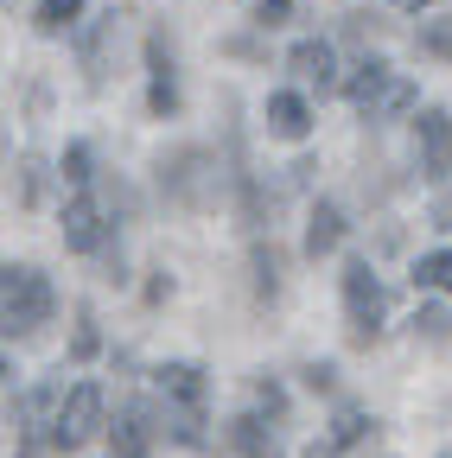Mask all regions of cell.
Masks as SVG:
<instances>
[{
    "label": "cell",
    "mask_w": 452,
    "mask_h": 458,
    "mask_svg": "<svg viewBox=\"0 0 452 458\" xmlns=\"http://www.w3.org/2000/svg\"><path fill=\"white\" fill-rule=\"evenodd\" d=\"M51 312H58V293L38 267H0V318H7V337H32Z\"/></svg>",
    "instance_id": "6da1fadb"
},
{
    "label": "cell",
    "mask_w": 452,
    "mask_h": 458,
    "mask_svg": "<svg viewBox=\"0 0 452 458\" xmlns=\"http://www.w3.org/2000/svg\"><path fill=\"white\" fill-rule=\"evenodd\" d=\"M217 153L204 147H179V153H166L159 159V191L173 198L179 210H210L217 204Z\"/></svg>",
    "instance_id": "7a4b0ae2"
},
{
    "label": "cell",
    "mask_w": 452,
    "mask_h": 458,
    "mask_svg": "<svg viewBox=\"0 0 452 458\" xmlns=\"http://www.w3.org/2000/svg\"><path fill=\"white\" fill-rule=\"evenodd\" d=\"M414 134H421V172L433 185V229H452V114L427 108Z\"/></svg>",
    "instance_id": "3957f363"
},
{
    "label": "cell",
    "mask_w": 452,
    "mask_h": 458,
    "mask_svg": "<svg viewBox=\"0 0 452 458\" xmlns=\"http://www.w3.org/2000/svg\"><path fill=\"white\" fill-rule=\"evenodd\" d=\"M337 286H345V318H351V344H370L382 331V280L370 274V261H345V274H337Z\"/></svg>",
    "instance_id": "277c9868"
},
{
    "label": "cell",
    "mask_w": 452,
    "mask_h": 458,
    "mask_svg": "<svg viewBox=\"0 0 452 458\" xmlns=\"http://www.w3.org/2000/svg\"><path fill=\"white\" fill-rule=\"evenodd\" d=\"M153 382H159V394H166V401H179L173 439L204 445V433H198V414H204V369H198V363H166V369H153Z\"/></svg>",
    "instance_id": "5b68a950"
},
{
    "label": "cell",
    "mask_w": 452,
    "mask_h": 458,
    "mask_svg": "<svg viewBox=\"0 0 452 458\" xmlns=\"http://www.w3.org/2000/svg\"><path fill=\"white\" fill-rule=\"evenodd\" d=\"M102 408H108L102 382H77V388L64 394V414H58V452H77V445H90V439L102 433Z\"/></svg>",
    "instance_id": "8992f818"
},
{
    "label": "cell",
    "mask_w": 452,
    "mask_h": 458,
    "mask_svg": "<svg viewBox=\"0 0 452 458\" xmlns=\"http://www.w3.org/2000/svg\"><path fill=\"white\" fill-rule=\"evenodd\" d=\"M64 249H77V255H102L108 249V216H102V204L90 191H77L64 204Z\"/></svg>",
    "instance_id": "52a82bcc"
},
{
    "label": "cell",
    "mask_w": 452,
    "mask_h": 458,
    "mask_svg": "<svg viewBox=\"0 0 452 458\" xmlns=\"http://www.w3.org/2000/svg\"><path fill=\"white\" fill-rule=\"evenodd\" d=\"M287 71H294L300 83H312V89H331V83H337V57H331L325 38H300V45L287 51Z\"/></svg>",
    "instance_id": "ba28073f"
},
{
    "label": "cell",
    "mask_w": 452,
    "mask_h": 458,
    "mask_svg": "<svg viewBox=\"0 0 452 458\" xmlns=\"http://www.w3.org/2000/svg\"><path fill=\"white\" fill-rule=\"evenodd\" d=\"M268 134H274V140H306V134H312V108H306V96H294V89L268 96Z\"/></svg>",
    "instance_id": "9c48e42d"
},
{
    "label": "cell",
    "mask_w": 452,
    "mask_h": 458,
    "mask_svg": "<svg viewBox=\"0 0 452 458\" xmlns=\"http://www.w3.org/2000/svg\"><path fill=\"white\" fill-rule=\"evenodd\" d=\"M414 102H421L414 77H402V71H388V83H382V89H376V96H370V102H363L357 114H363V122H395V114H408Z\"/></svg>",
    "instance_id": "30bf717a"
},
{
    "label": "cell",
    "mask_w": 452,
    "mask_h": 458,
    "mask_svg": "<svg viewBox=\"0 0 452 458\" xmlns=\"http://www.w3.org/2000/svg\"><path fill=\"white\" fill-rule=\"evenodd\" d=\"M223 452H230V458H280L274 452V433L255 414H236L230 427H223Z\"/></svg>",
    "instance_id": "8fae6325"
},
{
    "label": "cell",
    "mask_w": 452,
    "mask_h": 458,
    "mask_svg": "<svg viewBox=\"0 0 452 458\" xmlns=\"http://www.w3.org/2000/svg\"><path fill=\"white\" fill-rule=\"evenodd\" d=\"M337 242H345V210L337 204H312V223H306V255H331Z\"/></svg>",
    "instance_id": "7c38bea8"
},
{
    "label": "cell",
    "mask_w": 452,
    "mask_h": 458,
    "mask_svg": "<svg viewBox=\"0 0 452 458\" xmlns=\"http://www.w3.org/2000/svg\"><path fill=\"white\" fill-rule=\"evenodd\" d=\"M108 433H115V452H122V458H147V439H153L159 427H153L147 408H122V420L108 427Z\"/></svg>",
    "instance_id": "4fadbf2b"
},
{
    "label": "cell",
    "mask_w": 452,
    "mask_h": 458,
    "mask_svg": "<svg viewBox=\"0 0 452 458\" xmlns=\"http://www.w3.org/2000/svg\"><path fill=\"white\" fill-rule=\"evenodd\" d=\"M414 286H427V293H452V249H427L414 261Z\"/></svg>",
    "instance_id": "5bb4252c"
},
{
    "label": "cell",
    "mask_w": 452,
    "mask_h": 458,
    "mask_svg": "<svg viewBox=\"0 0 452 458\" xmlns=\"http://www.w3.org/2000/svg\"><path fill=\"white\" fill-rule=\"evenodd\" d=\"M363 439H370V414L345 401V408H337V420H331V452H351V445H363Z\"/></svg>",
    "instance_id": "9a60e30c"
},
{
    "label": "cell",
    "mask_w": 452,
    "mask_h": 458,
    "mask_svg": "<svg viewBox=\"0 0 452 458\" xmlns=\"http://www.w3.org/2000/svg\"><path fill=\"white\" fill-rule=\"evenodd\" d=\"M108 32H115V13L96 20V26L83 32V77H90V83H102V77H108V71H102V45H108Z\"/></svg>",
    "instance_id": "2e32d148"
},
{
    "label": "cell",
    "mask_w": 452,
    "mask_h": 458,
    "mask_svg": "<svg viewBox=\"0 0 452 458\" xmlns=\"http://www.w3.org/2000/svg\"><path fill=\"white\" fill-rule=\"evenodd\" d=\"M77 13H83V0H38V32H71L77 26Z\"/></svg>",
    "instance_id": "e0dca14e"
},
{
    "label": "cell",
    "mask_w": 452,
    "mask_h": 458,
    "mask_svg": "<svg viewBox=\"0 0 452 458\" xmlns=\"http://www.w3.org/2000/svg\"><path fill=\"white\" fill-rule=\"evenodd\" d=\"M255 293H261V300L280 293V261H274V249H255Z\"/></svg>",
    "instance_id": "ac0fdd59"
},
{
    "label": "cell",
    "mask_w": 452,
    "mask_h": 458,
    "mask_svg": "<svg viewBox=\"0 0 452 458\" xmlns=\"http://www.w3.org/2000/svg\"><path fill=\"white\" fill-rule=\"evenodd\" d=\"M421 51H433V57H452V26H446V20L421 26Z\"/></svg>",
    "instance_id": "d6986e66"
},
{
    "label": "cell",
    "mask_w": 452,
    "mask_h": 458,
    "mask_svg": "<svg viewBox=\"0 0 452 458\" xmlns=\"http://www.w3.org/2000/svg\"><path fill=\"white\" fill-rule=\"evenodd\" d=\"M64 179H71V185H90V147H83V140L64 147Z\"/></svg>",
    "instance_id": "ffe728a7"
},
{
    "label": "cell",
    "mask_w": 452,
    "mask_h": 458,
    "mask_svg": "<svg viewBox=\"0 0 452 458\" xmlns=\"http://www.w3.org/2000/svg\"><path fill=\"white\" fill-rule=\"evenodd\" d=\"M414 331H427V337H452V312L427 306V312H414Z\"/></svg>",
    "instance_id": "44dd1931"
},
{
    "label": "cell",
    "mask_w": 452,
    "mask_h": 458,
    "mask_svg": "<svg viewBox=\"0 0 452 458\" xmlns=\"http://www.w3.org/2000/svg\"><path fill=\"white\" fill-rule=\"evenodd\" d=\"M96 344H102V337H96V325L83 318V325H77V344H71V357H77V363H90V357H96Z\"/></svg>",
    "instance_id": "7402d4cb"
},
{
    "label": "cell",
    "mask_w": 452,
    "mask_h": 458,
    "mask_svg": "<svg viewBox=\"0 0 452 458\" xmlns=\"http://www.w3.org/2000/svg\"><path fill=\"white\" fill-rule=\"evenodd\" d=\"M255 13H261V26H280L294 13V0H255Z\"/></svg>",
    "instance_id": "603a6c76"
},
{
    "label": "cell",
    "mask_w": 452,
    "mask_h": 458,
    "mask_svg": "<svg viewBox=\"0 0 452 458\" xmlns=\"http://www.w3.org/2000/svg\"><path fill=\"white\" fill-rule=\"evenodd\" d=\"M395 7H408V13H421V7H433V0H395Z\"/></svg>",
    "instance_id": "cb8c5ba5"
}]
</instances>
